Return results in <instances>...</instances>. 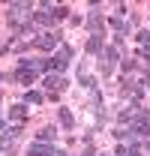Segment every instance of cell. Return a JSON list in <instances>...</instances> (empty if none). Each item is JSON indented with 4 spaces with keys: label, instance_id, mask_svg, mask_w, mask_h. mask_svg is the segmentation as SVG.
I'll use <instances>...</instances> for the list:
<instances>
[{
    "label": "cell",
    "instance_id": "52a82bcc",
    "mask_svg": "<svg viewBox=\"0 0 150 156\" xmlns=\"http://www.w3.org/2000/svg\"><path fill=\"white\" fill-rule=\"evenodd\" d=\"M9 117H12V120H24V117H27V111H24V108H21V105H12V111H9Z\"/></svg>",
    "mask_w": 150,
    "mask_h": 156
},
{
    "label": "cell",
    "instance_id": "5b68a950",
    "mask_svg": "<svg viewBox=\"0 0 150 156\" xmlns=\"http://www.w3.org/2000/svg\"><path fill=\"white\" fill-rule=\"evenodd\" d=\"M54 135H57V129H54V126H45V129H42L36 138L42 141V144H45V141H54Z\"/></svg>",
    "mask_w": 150,
    "mask_h": 156
},
{
    "label": "cell",
    "instance_id": "9c48e42d",
    "mask_svg": "<svg viewBox=\"0 0 150 156\" xmlns=\"http://www.w3.org/2000/svg\"><path fill=\"white\" fill-rule=\"evenodd\" d=\"M138 45H141V48L150 54V33H138Z\"/></svg>",
    "mask_w": 150,
    "mask_h": 156
},
{
    "label": "cell",
    "instance_id": "7a4b0ae2",
    "mask_svg": "<svg viewBox=\"0 0 150 156\" xmlns=\"http://www.w3.org/2000/svg\"><path fill=\"white\" fill-rule=\"evenodd\" d=\"M114 60H117V48H108V51H105V60H102V72H105V75L114 69Z\"/></svg>",
    "mask_w": 150,
    "mask_h": 156
},
{
    "label": "cell",
    "instance_id": "7c38bea8",
    "mask_svg": "<svg viewBox=\"0 0 150 156\" xmlns=\"http://www.w3.org/2000/svg\"><path fill=\"white\" fill-rule=\"evenodd\" d=\"M129 156H141V147H135V144H132V147H129Z\"/></svg>",
    "mask_w": 150,
    "mask_h": 156
},
{
    "label": "cell",
    "instance_id": "ba28073f",
    "mask_svg": "<svg viewBox=\"0 0 150 156\" xmlns=\"http://www.w3.org/2000/svg\"><path fill=\"white\" fill-rule=\"evenodd\" d=\"M60 123H63L66 129H69V126H72V123H75V120H72V114H69L66 108H60Z\"/></svg>",
    "mask_w": 150,
    "mask_h": 156
},
{
    "label": "cell",
    "instance_id": "4fadbf2b",
    "mask_svg": "<svg viewBox=\"0 0 150 156\" xmlns=\"http://www.w3.org/2000/svg\"><path fill=\"white\" fill-rule=\"evenodd\" d=\"M84 156H96V153H93V147H87V150H84Z\"/></svg>",
    "mask_w": 150,
    "mask_h": 156
},
{
    "label": "cell",
    "instance_id": "5bb4252c",
    "mask_svg": "<svg viewBox=\"0 0 150 156\" xmlns=\"http://www.w3.org/2000/svg\"><path fill=\"white\" fill-rule=\"evenodd\" d=\"M54 156H66V153H60V150H57V153H54Z\"/></svg>",
    "mask_w": 150,
    "mask_h": 156
},
{
    "label": "cell",
    "instance_id": "8fae6325",
    "mask_svg": "<svg viewBox=\"0 0 150 156\" xmlns=\"http://www.w3.org/2000/svg\"><path fill=\"white\" fill-rule=\"evenodd\" d=\"M111 27H117V30H126V24H123V18H120V15H114V18H111Z\"/></svg>",
    "mask_w": 150,
    "mask_h": 156
},
{
    "label": "cell",
    "instance_id": "6da1fadb",
    "mask_svg": "<svg viewBox=\"0 0 150 156\" xmlns=\"http://www.w3.org/2000/svg\"><path fill=\"white\" fill-rule=\"evenodd\" d=\"M57 45H60V33H57V30L36 39V48H42V51H51V48H57Z\"/></svg>",
    "mask_w": 150,
    "mask_h": 156
},
{
    "label": "cell",
    "instance_id": "3957f363",
    "mask_svg": "<svg viewBox=\"0 0 150 156\" xmlns=\"http://www.w3.org/2000/svg\"><path fill=\"white\" fill-rule=\"evenodd\" d=\"M27 153H30V156H54L57 150H51V147H45L42 141H36V144H33V147H30Z\"/></svg>",
    "mask_w": 150,
    "mask_h": 156
},
{
    "label": "cell",
    "instance_id": "9a60e30c",
    "mask_svg": "<svg viewBox=\"0 0 150 156\" xmlns=\"http://www.w3.org/2000/svg\"><path fill=\"white\" fill-rule=\"evenodd\" d=\"M147 150H150V141H147Z\"/></svg>",
    "mask_w": 150,
    "mask_h": 156
},
{
    "label": "cell",
    "instance_id": "277c9868",
    "mask_svg": "<svg viewBox=\"0 0 150 156\" xmlns=\"http://www.w3.org/2000/svg\"><path fill=\"white\" fill-rule=\"evenodd\" d=\"M45 87H48V90H63V87H66V78H60V75H48V78H45Z\"/></svg>",
    "mask_w": 150,
    "mask_h": 156
},
{
    "label": "cell",
    "instance_id": "8992f818",
    "mask_svg": "<svg viewBox=\"0 0 150 156\" xmlns=\"http://www.w3.org/2000/svg\"><path fill=\"white\" fill-rule=\"evenodd\" d=\"M99 48H102V36H90V42H87V51H90V54H96Z\"/></svg>",
    "mask_w": 150,
    "mask_h": 156
},
{
    "label": "cell",
    "instance_id": "30bf717a",
    "mask_svg": "<svg viewBox=\"0 0 150 156\" xmlns=\"http://www.w3.org/2000/svg\"><path fill=\"white\" fill-rule=\"evenodd\" d=\"M27 102L39 105V102H42V93H39V90H27Z\"/></svg>",
    "mask_w": 150,
    "mask_h": 156
}]
</instances>
